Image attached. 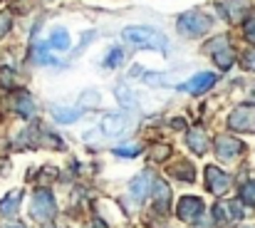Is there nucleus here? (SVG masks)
<instances>
[{
  "instance_id": "412c9836",
  "label": "nucleus",
  "mask_w": 255,
  "mask_h": 228,
  "mask_svg": "<svg viewBox=\"0 0 255 228\" xmlns=\"http://www.w3.org/2000/svg\"><path fill=\"white\" fill-rule=\"evenodd\" d=\"M241 201H243L246 206L255 209V179L246 181V184L241 186Z\"/></svg>"
},
{
  "instance_id": "ddd939ff",
  "label": "nucleus",
  "mask_w": 255,
  "mask_h": 228,
  "mask_svg": "<svg viewBox=\"0 0 255 228\" xmlns=\"http://www.w3.org/2000/svg\"><path fill=\"white\" fill-rule=\"evenodd\" d=\"M12 109H15L22 119H32V117H35V99L30 97V92H25V89L15 92V97H12Z\"/></svg>"
},
{
  "instance_id": "f257e3e1",
  "label": "nucleus",
  "mask_w": 255,
  "mask_h": 228,
  "mask_svg": "<svg viewBox=\"0 0 255 228\" xmlns=\"http://www.w3.org/2000/svg\"><path fill=\"white\" fill-rule=\"evenodd\" d=\"M122 40L134 45V47H146V50H159L166 52L169 50V40L164 32L149 27V25H129L122 30Z\"/></svg>"
},
{
  "instance_id": "39448f33",
  "label": "nucleus",
  "mask_w": 255,
  "mask_h": 228,
  "mask_svg": "<svg viewBox=\"0 0 255 228\" xmlns=\"http://www.w3.org/2000/svg\"><path fill=\"white\" fill-rule=\"evenodd\" d=\"M228 127H231V132H238V134H253L255 132V104H238L228 114Z\"/></svg>"
},
{
  "instance_id": "7c9ffc66",
  "label": "nucleus",
  "mask_w": 255,
  "mask_h": 228,
  "mask_svg": "<svg viewBox=\"0 0 255 228\" xmlns=\"http://www.w3.org/2000/svg\"><path fill=\"white\" fill-rule=\"evenodd\" d=\"M146 84H164V77L161 75H144Z\"/></svg>"
},
{
  "instance_id": "cd10ccee",
  "label": "nucleus",
  "mask_w": 255,
  "mask_h": 228,
  "mask_svg": "<svg viewBox=\"0 0 255 228\" xmlns=\"http://www.w3.org/2000/svg\"><path fill=\"white\" fill-rule=\"evenodd\" d=\"M169 156H171V149L166 144H159V147L151 149V159H154V161H166Z\"/></svg>"
},
{
  "instance_id": "9b49d317",
  "label": "nucleus",
  "mask_w": 255,
  "mask_h": 228,
  "mask_svg": "<svg viewBox=\"0 0 255 228\" xmlns=\"http://www.w3.org/2000/svg\"><path fill=\"white\" fill-rule=\"evenodd\" d=\"M104 137H124L129 132V117L127 114H107L102 119Z\"/></svg>"
},
{
  "instance_id": "bb28decb",
  "label": "nucleus",
  "mask_w": 255,
  "mask_h": 228,
  "mask_svg": "<svg viewBox=\"0 0 255 228\" xmlns=\"http://www.w3.org/2000/svg\"><path fill=\"white\" fill-rule=\"evenodd\" d=\"M241 65H243V70H255V47H251V50H246L243 52V57H241Z\"/></svg>"
},
{
  "instance_id": "1a4fd4ad",
  "label": "nucleus",
  "mask_w": 255,
  "mask_h": 228,
  "mask_svg": "<svg viewBox=\"0 0 255 228\" xmlns=\"http://www.w3.org/2000/svg\"><path fill=\"white\" fill-rule=\"evenodd\" d=\"M216 72H198V75H193L188 82H181L176 89L178 92H186V94H203L208 87H213L216 84Z\"/></svg>"
},
{
  "instance_id": "0eeeda50",
  "label": "nucleus",
  "mask_w": 255,
  "mask_h": 228,
  "mask_svg": "<svg viewBox=\"0 0 255 228\" xmlns=\"http://www.w3.org/2000/svg\"><path fill=\"white\" fill-rule=\"evenodd\" d=\"M213 147H216V156H218L221 161H233V159L243 156V152H246V144H243L241 139H236L233 134H221V137H216Z\"/></svg>"
},
{
  "instance_id": "4468645a",
  "label": "nucleus",
  "mask_w": 255,
  "mask_h": 228,
  "mask_svg": "<svg viewBox=\"0 0 255 228\" xmlns=\"http://www.w3.org/2000/svg\"><path fill=\"white\" fill-rule=\"evenodd\" d=\"M151 196H154V206L159 209V214H166V211H169V201H171L169 184H166V181H161V179H154Z\"/></svg>"
},
{
  "instance_id": "5701e85b",
  "label": "nucleus",
  "mask_w": 255,
  "mask_h": 228,
  "mask_svg": "<svg viewBox=\"0 0 255 228\" xmlns=\"http://www.w3.org/2000/svg\"><path fill=\"white\" fill-rule=\"evenodd\" d=\"M139 154H141L139 144H127V147H117L114 149V156H122V159H136Z\"/></svg>"
},
{
  "instance_id": "473e14b6",
  "label": "nucleus",
  "mask_w": 255,
  "mask_h": 228,
  "mask_svg": "<svg viewBox=\"0 0 255 228\" xmlns=\"http://www.w3.org/2000/svg\"><path fill=\"white\" fill-rule=\"evenodd\" d=\"M12 228H25V226H12Z\"/></svg>"
},
{
  "instance_id": "a878e982",
  "label": "nucleus",
  "mask_w": 255,
  "mask_h": 228,
  "mask_svg": "<svg viewBox=\"0 0 255 228\" xmlns=\"http://www.w3.org/2000/svg\"><path fill=\"white\" fill-rule=\"evenodd\" d=\"M12 27V12L10 10H0V37H5Z\"/></svg>"
},
{
  "instance_id": "2eb2a0df",
  "label": "nucleus",
  "mask_w": 255,
  "mask_h": 228,
  "mask_svg": "<svg viewBox=\"0 0 255 228\" xmlns=\"http://www.w3.org/2000/svg\"><path fill=\"white\" fill-rule=\"evenodd\" d=\"M186 144L193 149V154H206L208 152V147H211V139H208V134L203 132V129H188V134H186Z\"/></svg>"
},
{
  "instance_id": "2f4dec72",
  "label": "nucleus",
  "mask_w": 255,
  "mask_h": 228,
  "mask_svg": "<svg viewBox=\"0 0 255 228\" xmlns=\"http://www.w3.org/2000/svg\"><path fill=\"white\" fill-rule=\"evenodd\" d=\"M92 228H109V226H107L102 219H94V221H92Z\"/></svg>"
},
{
  "instance_id": "f03ea898",
  "label": "nucleus",
  "mask_w": 255,
  "mask_h": 228,
  "mask_svg": "<svg viewBox=\"0 0 255 228\" xmlns=\"http://www.w3.org/2000/svg\"><path fill=\"white\" fill-rule=\"evenodd\" d=\"M211 25H213V20L201 10H188V12L178 15V20H176V30L183 37H203L211 30Z\"/></svg>"
},
{
  "instance_id": "aec40b11",
  "label": "nucleus",
  "mask_w": 255,
  "mask_h": 228,
  "mask_svg": "<svg viewBox=\"0 0 255 228\" xmlns=\"http://www.w3.org/2000/svg\"><path fill=\"white\" fill-rule=\"evenodd\" d=\"M114 94H117V99L122 102V107H127V109H134V107H136V99H134V94L127 89V84H117Z\"/></svg>"
},
{
  "instance_id": "f8f14e48",
  "label": "nucleus",
  "mask_w": 255,
  "mask_h": 228,
  "mask_svg": "<svg viewBox=\"0 0 255 228\" xmlns=\"http://www.w3.org/2000/svg\"><path fill=\"white\" fill-rule=\"evenodd\" d=\"M213 219L218 221V224H238L241 219H243V211H241V206L238 204H233V201H226V204H218L216 209H213Z\"/></svg>"
},
{
  "instance_id": "7ed1b4c3",
  "label": "nucleus",
  "mask_w": 255,
  "mask_h": 228,
  "mask_svg": "<svg viewBox=\"0 0 255 228\" xmlns=\"http://www.w3.org/2000/svg\"><path fill=\"white\" fill-rule=\"evenodd\" d=\"M57 214V204H55V196L47 191V189H37L32 201H30V216L40 224H47L52 221Z\"/></svg>"
},
{
  "instance_id": "6e6552de",
  "label": "nucleus",
  "mask_w": 255,
  "mask_h": 228,
  "mask_svg": "<svg viewBox=\"0 0 255 228\" xmlns=\"http://www.w3.org/2000/svg\"><path fill=\"white\" fill-rule=\"evenodd\" d=\"M206 186H208V191L213 194V196H218V199H223L228 191H231V176L223 171V169H218V166H206Z\"/></svg>"
},
{
  "instance_id": "393cba45",
  "label": "nucleus",
  "mask_w": 255,
  "mask_h": 228,
  "mask_svg": "<svg viewBox=\"0 0 255 228\" xmlns=\"http://www.w3.org/2000/svg\"><path fill=\"white\" fill-rule=\"evenodd\" d=\"M0 87L2 89H15V72L10 67H0Z\"/></svg>"
},
{
  "instance_id": "6ab92c4d",
  "label": "nucleus",
  "mask_w": 255,
  "mask_h": 228,
  "mask_svg": "<svg viewBox=\"0 0 255 228\" xmlns=\"http://www.w3.org/2000/svg\"><path fill=\"white\" fill-rule=\"evenodd\" d=\"M50 47H52V50H60V52L70 50V32H67L65 27L52 30V35H50Z\"/></svg>"
},
{
  "instance_id": "423d86ee",
  "label": "nucleus",
  "mask_w": 255,
  "mask_h": 228,
  "mask_svg": "<svg viewBox=\"0 0 255 228\" xmlns=\"http://www.w3.org/2000/svg\"><path fill=\"white\" fill-rule=\"evenodd\" d=\"M203 201L198 196H181L176 204V216L183 224H198L203 219Z\"/></svg>"
},
{
  "instance_id": "f3484780",
  "label": "nucleus",
  "mask_w": 255,
  "mask_h": 228,
  "mask_svg": "<svg viewBox=\"0 0 255 228\" xmlns=\"http://www.w3.org/2000/svg\"><path fill=\"white\" fill-rule=\"evenodd\" d=\"M82 117V112L80 109H72V107H52V119L55 122H60V124H75L77 119Z\"/></svg>"
},
{
  "instance_id": "dca6fc26",
  "label": "nucleus",
  "mask_w": 255,
  "mask_h": 228,
  "mask_svg": "<svg viewBox=\"0 0 255 228\" xmlns=\"http://www.w3.org/2000/svg\"><path fill=\"white\" fill-rule=\"evenodd\" d=\"M20 201H22V191H10L5 199H0V216L12 219L20 209Z\"/></svg>"
},
{
  "instance_id": "c756f323",
  "label": "nucleus",
  "mask_w": 255,
  "mask_h": 228,
  "mask_svg": "<svg viewBox=\"0 0 255 228\" xmlns=\"http://www.w3.org/2000/svg\"><path fill=\"white\" fill-rule=\"evenodd\" d=\"M82 102H85V104H99V94H97V92H89V94L82 97Z\"/></svg>"
},
{
  "instance_id": "c85d7f7f",
  "label": "nucleus",
  "mask_w": 255,
  "mask_h": 228,
  "mask_svg": "<svg viewBox=\"0 0 255 228\" xmlns=\"http://www.w3.org/2000/svg\"><path fill=\"white\" fill-rule=\"evenodd\" d=\"M243 32H246V37H248L251 42H255V15H251V17L243 22Z\"/></svg>"
},
{
  "instance_id": "a211bd4d",
  "label": "nucleus",
  "mask_w": 255,
  "mask_h": 228,
  "mask_svg": "<svg viewBox=\"0 0 255 228\" xmlns=\"http://www.w3.org/2000/svg\"><path fill=\"white\" fill-rule=\"evenodd\" d=\"M171 174H173L176 179H181V181H193V179H196L193 164H191V161H186V159L176 161V164L171 166Z\"/></svg>"
},
{
  "instance_id": "4be33fe9",
  "label": "nucleus",
  "mask_w": 255,
  "mask_h": 228,
  "mask_svg": "<svg viewBox=\"0 0 255 228\" xmlns=\"http://www.w3.org/2000/svg\"><path fill=\"white\" fill-rule=\"evenodd\" d=\"M32 60H35L37 65H57V60L47 52V45H37L35 52H32Z\"/></svg>"
},
{
  "instance_id": "b1692460",
  "label": "nucleus",
  "mask_w": 255,
  "mask_h": 228,
  "mask_svg": "<svg viewBox=\"0 0 255 228\" xmlns=\"http://www.w3.org/2000/svg\"><path fill=\"white\" fill-rule=\"evenodd\" d=\"M122 60H124V52H122L119 47H114V50H109V55H107V60H104V67L114 70V67L122 65Z\"/></svg>"
},
{
  "instance_id": "20e7f679",
  "label": "nucleus",
  "mask_w": 255,
  "mask_h": 228,
  "mask_svg": "<svg viewBox=\"0 0 255 228\" xmlns=\"http://www.w3.org/2000/svg\"><path fill=\"white\" fill-rule=\"evenodd\" d=\"M206 52L213 57V62H216V67H218V70H231V67H233V62H236L233 45H231V40H228L226 35L213 37V42H208Z\"/></svg>"
},
{
  "instance_id": "9d476101",
  "label": "nucleus",
  "mask_w": 255,
  "mask_h": 228,
  "mask_svg": "<svg viewBox=\"0 0 255 228\" xmlns=\"http://www.w3.org/2000/svg\"><path fill=\"white\" fill-rule=\"evenodd\" d=\"M151 186H154V174H151V171H141V174H136V176L131 179L129 194H131V199H134L136 204H141L146 196H151Z\"/></svg>"
}]
</instances>
